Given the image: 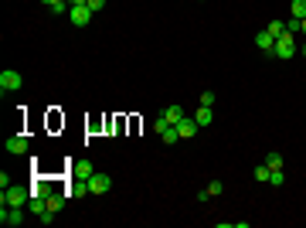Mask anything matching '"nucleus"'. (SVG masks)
Returning <instances> with one entry per match:
<instances>
[{"label":"nucleus","mask_w":306,"mask_h":228,"mask_svg":"<svg viewBox=\"0 0 306 228\" xmlns=\"http://www.w3.org/2000/svg\"><path fill=\"white\" fill-rule=\"evenodd\" d=\"M167 126H170V123H167V119H163V116H156V119H153V130H156V133H163V130H167Z\"/></svg>","instance_id":"b1692460"},{"label":"nucleus","mask_w":306,"mask_h":228,"mask_svg":"<svg viewBox=\"0 0 306 228\" xmlns=\"http://www.w3.org/2000/svg\"><path fill=\"white\" fill-rule=\"evenodd\" d=\"M255 48H262V51H269V55H272V48H276V38H272L269 31H259V34H255Z\"/></svg>","instance_id":"9d476101"},{"label":"nucleus","mask_w":306,"mask_h":228,"mask_svg":"<svg viewBox=\"0 0 306 228\" xmlns=\"http://www.w3.org/2000/svg\"><path fill=\"white\" fill-rule=\"evenodd\" d=\"M109 187H112V177H109V174L95 170V174L88 177V194H106Z\"/></svg>","instance_id":"20e7f679"},{"label":"nucleus","mask_w":306,"mask_h":228,"mask_svg":"<svg viewBox=\"0 0 306 228\" xmlns=\"http://www.w3.org/2000/svg\"><path fill=\"white\" fill-rule=\"evenodd\" d=\"M68 194H72V198H85V194H88V181H78V177H72Z\"/></svg>","instance_id":"ddd939ff"},{"label":"nucleus","mask_w":306,"mask_h":228,"mask_svg":"<svg viewBox=\"0 0 306 228\" xmlns=\"http://www.w3.org/2000/svg\"><path fill=\"white\" fill-rule=\"evenodd\" d=\"M160 140H163L167 147H174V143H180V133H177V126H167V130L160 133Z\"/></svg>","instance_id":"4468645a"},{"label":"nucleus","mask_w":306,"mask_h":228,"mask_svg":"<svg viewBox=\"0 0 306 228\" xmlns=\"http://www.w3.org/2000/svg\"><path fill=\"white\" fill-rule=\"evenodd\" d=\"M24 222V208H10V205H0V225L17 228Z\"/></svg>","instance_id":"39448f33"},{"label":"nucleus","mask_w":306,"mask_h":228,"mask_svg":"<svg viewBox=\"0 0 306 228\" xmlns=\"http://www.w3.org/2000/svg\"><path fill=\"white\" fill-rule=\"evenodd\" d=\"M300 34H303V38H306V17H303V27H300Z\"/></svg>","instance_id":"cd10ccee"},{"label":"nucleus","mask_w":306,"mask_h":228,"mask_svg":"<svg viewBox=\"0 0 306 228\" xmlns=\"http://www.w3.org/2000/svg\"><path fill=\"white\" fill-rule=\"evenodd\" d=\"M272 55H276V58H283V62H289V58L296 55V34H293V31H283V34L276 38Z\"/></svg>","instance_id":"f03ea898"},{"label":"nucleus","mask_w":306,"mask_h":228,"mask_svg":"<svg viewBox=\"0 0 306 228\" xmlns=\"http://www.w3.org/2000/svg\"><path fill=\"white\" fill-rule=\"evenodd\" d=\"M88 7H92V14H95V10H102V7H106V0H88Z\"/></svg>","instance_id":"a878e982"},{"label":"nucleus","mask_w":306,"mask_h":228,"mask_svg":"<svg viewBox=\"0 0 306 228\" xmlns=\"http://www.w3.org/2000/svg\"><path fill=\"white\" fill-rule=\"evenodd\" d=\"M3 147H7V153L21 157V153H27V147H31V143H27V137H21V133H17V137H7V140H3Z\"/></svg>","instance_id":"0eeeda50"},{"label":"nucleus","mask_w":306,"mask_h":228,"mask_svg":"<svg viewBox=\"0 0 306 228\" xmlns=\"http://www.w3.org/2000/svg\"><path fill=\"white\" fill-rule=\"evenodd\" d=\"M300 55H306V45H303V48H300Z\"/></svg>","instance_id":"c756f323"},{"label":"nucleus","mask_w":306,"mask_h":228,"mask_svg":"<svg viewBox=\"0 0 306 228\" xmlns=\"http://www.w3.org/2000/svg\"><path fill=\"white\" fill-rule=\"evenodd\" d=\"M41 3H48V7H51V3H58V0H41Z\"/></svg>","instance_id":"c85d7f7f"},{"label":"nucleus","mask_w":306,"mask_h":228,"mask_svg":"<svg viewBox=\"0 0 306 228\" xmlns=\"http://www.w3.org/2000/svg\"><path fill=\"white\" fill-rule=\"evenodd\" d=\"M300 27H303V21H300V17H289V21H286V31H293V34H296Z\"/></svg>","instance_id":"5701e85b"},{"label":"nucleus","mask_w":306,"mask_h":228,"mask_svg":"<svg viewBox=\"0 0 306 228\" xmlns=\"http://www.w3.org/2000/svg\"><path fill=\"white\" fill-rule=\"evenodd\" d=\"M72 7H88V0H72Z\"/></svg>","instance_id":"bb28decb"},{"label":"nucleus","mask_w":306,"mask_h":228,"mask_svg":"<svg viewBox=\"0 0 306 228\" xmlns=\"http://www.w3.org/2000/svg\"><path fill=\"white\" fill-rule=\"evenodd\" d=\"M44 201H48V211H51V215H58V211H62V205H65V198H62V194H55V191H51Z\"/></svg>","instance_id":"2eb2a0df"},{"label":"nucleus","mask_w":306,"mask_h":228,"mask_svg":"<svg viewBox=\"0 0 306 228\" xmlns=\"http://www.w3.org/2000/svg\"><path fill=\"white\" fill-rule=\"evenodd\" d=\"M269 184H272V187H283V184H286L283 170H272V174H269Z\"/></svg>","instance_id":"412c9836"},{"label":"nucleus","mask_w":306,"mask_h":228,"mask_svg":"<svg viewBox=\"0 0 306 228\" xmlns=\"http://www.w3.org/2000/svg\"><path fill=\"white\" fill-rule=\"evenodd\" d=\"M48 194H51V191H48V184H41V181L31 187V198H48Z\"/></svg>","instance_id":"6ab92c4d"},{"label":"nucleus","mask_w":306,"mask_h":228,"mask_svg":"<svg viewBox=\"0 0 306 228\" xmlns=\"http://www.w3.org/2000/svg\"><path fill=\"white\" fill-rule=\"evenodd\" d=\"M289 14L303 21V17H306V0H293V3H289Z\"/></svg>","instance_id":"dca6fc26"},{"label":"nucleus","mask_w":306,"mask_h":228,"mask_svg":"<svg viewBox=\"0 0 306 228\" xmlns=\"http://www.w3.org/2000/svg\"><path fill=\"white\" fill-rule=\"evenodd\" d=\"M160 116H163V119H167V123H170V126H177V123H180V119H184V116H187V113H184V109H180V106H167V109H163V113H160Z\"/></svg>","instance_id":"9b49d317"},{"label":"nucleus","mask_w":306,"mask_h":228,"mask_svg":"<svg viewBox=\"0 0 306 228\" xmlns=\"http://www.w3.org/2000/svg\"><path fill=\"white\" fill-rule=\"evenodd\" d=\"M194 119H197V126H211V123H215V113H211V106H201V109L194 113Z\"/></svg>","instance_id":"f8f14e48"},{"label":"nucleus","mask_w":306,"mask_h":228,"mask_svg":"<svg viewBox=\"0 0 306 228\" xmlns=\"http://www.w3.org/2000/svg\"><path fill=\"white\" fill-rule=\"evenodd\" d=\"M92 174H95V163L92 160H75L72 163V177H78V181H88Z\"/></svg>","instance_id":"6e6552de"},{"label":"nucleus","mask_w":306,"mask_h":228,"mask_svg":"<svg viewBox=\"0 0 306 228\" xmlns=\"http://www.w3.org/2000/svg\"><path fill=\"white\" fill-rule=\"evenodd\" d=\"M269 174H272V170H269L265 163H259V167H255V181H262V184H265V181H269Z\"/></svg>","instance_id":"aec40b11"},{"label":"nucleus","mask_w":306,"mask_h":228,"mask_svg":"<svg viewBox=\"0 0 306 228\" xmlns=\"http://www.w3.org/2000/svg\"><path fill=\"white\" fill-rule=\"evenodd\" d=\"M27 201H31V187H21V184L3 187V194H0V205H10V208H24Z\"/></svg>","instance_id":"f257e3e1"},{"label":"nucleus","mask_w":306,"mask_h":228,"mask_svg":"<svg viewBox=\"0 0 306 228\" xmlns=\"http://www.w3.org/2000/svg\"><path fill=\"white\" fill-rule=\"evenodd\" d=\"M21 85H24V75H21L17 68H3V72H0V92H3V95H7V92H17Z\"/></svg>","instance_id":"7ed1b4c3"},{"label":"nucleus","mask_w":306,"mask_h":228,"mask_svg":"<svg viewBox=\"0 0 306 228\" xmlns=\"http://www.w3.org/2000/svg\"><path fill=\"white\" fill-rule=\"evenodd\" d=\"M265 31H269L272 38H279V34L286 31V21H269V24H265Z\"/></svg>","instance_id":"f3484780"},{"label":"nucleus","mask_w":306,"mask_h":228,"mask_svg":"<svg viewBox=\"0 0 306 228\" xmlns=\"http://www.w3.org/2000/svg\"><path fill=\"white\" fill-rule=\"evenodd\" d=\"M265 167H269V170H283V157H279V153L272 150L269 157H265Z\"/></svg>","instance_id":"a211bd4d"},{"label":"nucleus","mask_w":306,"mask_h":228,"mask_svg":"<svg viewBox=\"0 0 306 228\" xmlns=\"http://www.w3.org/2000/svg\"><path fill=\"white\" fill-rule=\"evenodd\" d=\"M201 106H215V92H201Z\"/></svg>","instance_id":"393cba45"},{"label":"nucleus","mask_w":306,"mask_h":228,"mask_svg":"<svg viewBox=\"0 0 306 228\" xmlns=\"http://www.w3.org/2000/svg\"><path fill=\"white\" fill-rule=\"evenodd\" d=\"M204 191H208V194H211V198H218V194H221V191H225V184H221V181H211V184H208V187H204Z\"/></svg>","instance_id":"4be33fe9"},{"label":"nucleus","mask_w":306,"mask_h":228,"mask_svg":"<svg viewBox=\"0 0 306 228\" xmlns=\"http://www.w3.org/2000/svg\"><path fill=\"white\" fill-rule=\"evenodd\" d=\"M68 21H72L75 27H85V24L92 21V7H68Z\"/></svg>","instance_id":"423d86ee"},{"label":"nucleus","mask_w":306,"mask_h":228,"mask_svg":"<svg viewBox=\"0 0 306 228\" xmlns=\"http://www.w3.org/2000/svg\"><path fill=\"white\" fill-rule=\"evenodd\" d=\"M177 133H180V140H191V137L197 133V119H194V116H184V119L177 123Z\"/></svg>","instance_id":"1a4fd4ad"},{"label":"nucleus","mask_w":306,"mask_h":228,"mask_svg":"<svg viewBox=\"0 0 306 228\" xmlns=\"http://www.w3.org/2000/svg\"><path fill=\"white\" fill-rule=\"evenodd\" d=\"M68 3H72V0H68Z\"/></svg>","instance_id":"7c9ffc66"}]
</instances>
